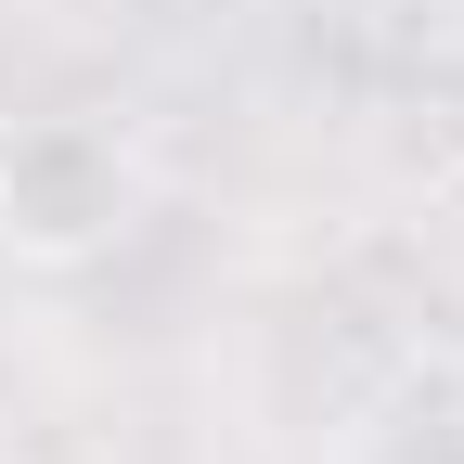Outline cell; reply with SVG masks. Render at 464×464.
Here are the masks:
<instances>
[{
  "instance_id": "cell-1",
  "label": "cell",
  "mask_w": 464,
  "mask_h": 464,
  "mask_svg": "<svg viewBox=\"0 0 464 464\" xmlns=\"http://www.w3.org/2000/svg\"><path fill=\"white\" fill-rule=\"evenodd\" d=\"M130 207H142V168H130V142L103 116H26L0 142V258L78 271V258H103L130 232Z\"/></svg>"
}]
</instances>
